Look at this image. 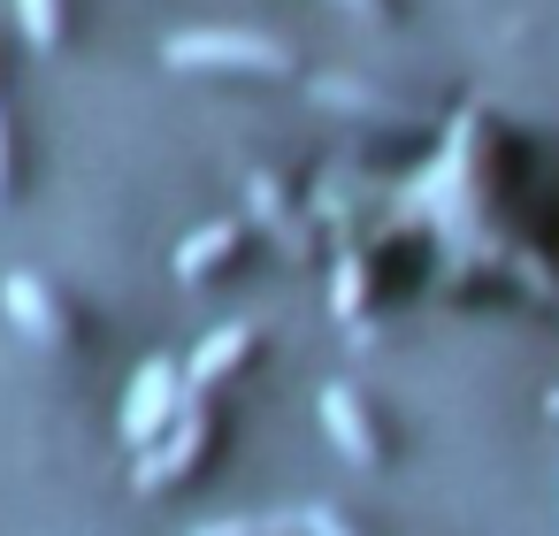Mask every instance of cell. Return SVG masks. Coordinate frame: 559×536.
<instances>
[{"label": "cell", "mask_w": 559, "mask_h": 536, "mask_svg": "<svg viewBox=\"0 0 559 536\" xmlns=\"http://www.w3.org/2000/svg\"><path fill=\"white\" fill-rule=\"evenodd\" d=\"M292 55L261 32H177L169 70H284Z\"/></svg>", "instance_id": "6da1fadb"}, {"label": "cell", "mask_w": 559, "mask_h": 536, "mask_svg": "<svg viewBox=\"0 0 559 536\" xmlns=\"http://www.w3.org/2000/svg\"><path fill=\"white\" fill-rule=\"evenodd\" d=\"M185 406V368H169V360H146L139 368V383H131V398H123V437L131 444H154L162 429H169V414Z\"/></svg>", "instance_id": "7a4b0ae2"}, {"label": "cell", "mask_w": 559, "mask_h": 536, "mask_svg": "<svg viewBox=\"0 0 559 536\" xmlns=\"http://www.w3.org/2000/svg\"><path fill=\"white\" fill-rule=\"evenodd\" d=\"M200 444H207V414L185 398V421H177V437H154V444H146V460H139V483H146V490H162L169 475H185V467H192V452H200Z\"/></svg>", "instance_id": "3957f363"}, {"label": "cell", "mask_w": 559, "mask_h": 536, "mask_svg": "<svg viewBox=\"0 0 559 536\" xmlns=\"http://www.w3.org/2000/svg\"><path fill=\"white\" fill-rule=\"evenodd\" d=\"M246 345H253V330H246V322H230V330H207V337H200V353L185 360V398H200L207 383H223V376L246 360Z\"/></svg>", "instance_id": "277c9868"}, {"label": "cell", "mask_w": 559, "mask_h": 536, "mask_svg": "<svg viewBox=\"0 0 559 536\" xmlns=\"http://www.w3.org/2000/svg\"><path fill=\"white\" fill-rule=\"evenodd\" d=\"M322 429L337 437V452H345L353 467H368V460H376V429H368V414H360V398H353V391H337V383L322 391Z\"/></svg>", "instance_id": "5b68a950"}, {"label": "cell", "mask_w": 559, "mask_h": 536, "mask_svg": "<svg viewBox=\"0 0 559 536\" xmlns=\"http://www.w3.org/2000/svg\"><path fill=\"white\" fill-rule=\"evenodd\" d=\"M0 307H9L32 337H62V307L47 299V284H39V276H9V284H0Z\"/></svg>", "instance_id": "8992f818"}, {"label": "cell", "mask_w": 559, "mask_h": 536, "mask_svg": "<svg viewBox=\"0 0 559 536\" xmlns=\"http://www.w3.org/2000/svg\"><path fill=\"white\" fill-rule=\"evenodd\" d=\"M230 246H238V230H230V223H207V230H192V238L177 246V276H185V284H192V276H207V269H215Z\"/></svg>", "instance_id": "52a82bcc"}, {"label": "cell", "mask_w": 559, "mask_h": 536, "mask_svg": "<svg viewBox=\"0 0 559 536\" xmlns=\"http://www.w3.org/2000/svg\"><path fill=\"white\" fill-rule=\"evenodd\" d=\"M192 536H299V513H246V521H215Z\"/></svg>", "instance_id": "ba28073f"}, {"label": "cell", "mask_w": 559, "mask_h": 536, "mask_svg": "<svg viewBox=\"0 0 559 536\" xmlns=\"http://www.w3.org/2000/svg\"><path fill=\"white\" fill-rule=\"evenodd\" d=\"M16 16H24V32H32L39 47H55V32H62V0H16Z\"/></svg>", "instance_id": "9c48e42d"}, {"label": "cell", "mask_w": 559, "mask_h": 536, "mask_svg": "<svg viewBox=\"0 0 559 536\" xmlns=\"http://www.w3.org/2000/svg\"><path fill=\"white\" fill-rule=\"evenodd\" d=\"M299 536H353L337 505H299Z\"/></svg>", "instance_id": "30bf717a"}, {"label": "cell", "mask_w": 559, "mask_h": 536, "mask_svg": "<svg viewBox=\"0 0 559 536\" xmlns=\"http://www.w3.org/2000/svg\"><path fill=\"white\" fill-rule=\"evenodd\" d=\"M345 9H353V16H383V0H345Z\"/></svg>", "instance_id": "8fae6325"}]
</instances>
